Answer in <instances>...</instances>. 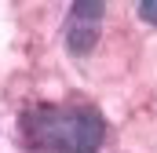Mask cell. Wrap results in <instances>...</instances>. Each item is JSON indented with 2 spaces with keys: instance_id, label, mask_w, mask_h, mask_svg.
<instances>
[{
  "instance_id": "obj_1",
  "label": "cell",
  "mask_w": 157,
  "mask_h": 153,
  "mask_svg": "<svg viewBox=\"0 0 157 153\" xmlns=\"http://www.w3.org/2000/svg\"><path fill=\"white\" fill-rule=\"evenodd\" d=\"M18 139L29 153H99L106 120L95 106H37L18 117Z\"/></svg>"
},
{
  "instance_id": "obj_2",
  "label": "cell",
  "mask_w": 157,
  "mask_h": 153,
  "mask_svg": "<svg viewBox=\"0 0 157 153\" xmlns=\"http://www.w3.org/2000/svg\"><path fill=\"white\" fill-rule=\"evenodd\" d=\"M102 15H106V4L102 0H80L70 7V22H66V47L70 55L88 58L99 44V29H102Z\"/></svg>"
},
{
  "instance_id": "obj_3",
  "label": "cell",
  "mask_w": 157,
  "mask_h": 153,
  "mask_svg": "<svg viewBox=\"0 0 157 153\" xmlns=\"http://www.w3.org/2000/svg\"><path fill=\"white\" fill-rule=\"evenodd\" d=\"M139 18L157 26V0H139Z\"/></svg>"
}]
</instances>
